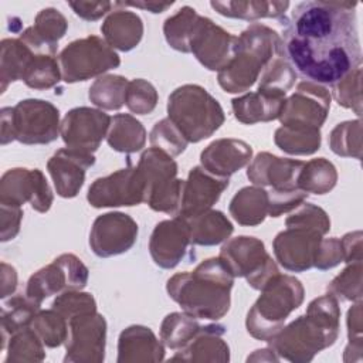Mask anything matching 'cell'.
I'll list each match as a JSON object with an SVG mask.
<instances>
[{
    "label": "cell",
    "mask_w": 363,
    "mask_h": 363,
    "mask_svg": "<svg viewBox=\"0 0 363 363\" xmlns=\"http://www.w3.org/2000/svg\"><path fill=\"white\" fill-rule=\"evenodd\" d=\"M357 3L302 1L285 23L282 47L292 65L316 84H336L360 68Z\"/></svg>",
    "instance_id": "cell-1"
},
{
    "label": "cell",
    "mask_w": 363,
    "mask_h": 363,
    "mask_svg": "<svg viewBox=\"0 0 363 363\" xmlns=\"http://www.w3.org/2000/svg\"><path fill=\"white\" fill-rule=\"evenodd\" d=\"M234 275L220 257L200 262L194 271L179 272L169 278L166 289L183 312L197 318L218 320L231 305Z\"/></svg>",
    "instance_id": "cell-2"
},
{
    "label": "cell",
    "mask_w": 363,
    "mask_h": 363,
    "mask_svg": "<svg viewBox=\"0 0 363 363\" xmlns=\"http://www.w3.org/2000/svg\"><path fill=\"white\" fill-rule=\"evenodd\" d=\"M339 302L333 295L326 294L313 299L305 315L284 326L268 343L279 359L305 363L332 346L339 336Z\"/></svg>",
    "instance_id": "cell-3"
},
{
    "label": "cell",
    "mask_w": 363,
    "mask_h": 363,
    "mask_svg": "<svg viewBox=\"0 0 363 363\" xmlns=\"http://www.w3.org/2000/svg\"><path fill=\"white\" fill-rule=\"evenodd\" d=\"M277 55H285L278 33L259 23L251 24L238 37V48L233 60L218 72L220 86L230 94L247 91Z\"/></svg>",
    "instance_id": "cell-4"
},
{
    "label": "cell",
    "mask_w": 363,
    "mask_h": 363,
    "mask_svg": "<svg viewBox=\"0 0 363 363\" xmlns=\"http://www.w3.org/2000/svg\"><path fill=\"white\" fill-rule=\"evenodd\" d=\"M303 286L292 275H274L261 289L259 298L248 311L245 326L248 333L268 342L282 328L292 311L303 302Z\"/></svg>",
    "instance_id": "cell-5"
},
{
    "label": "cell",
    "mask_w": 363,
    "mask_h": 363,
    "mask_svg": "<svg viewBox=\"0 0 363 363\" xmlns=\"http://www.w3.org/2000/svg\"><path fill=\"white\" fill-rule=\"evenodd\" d=\"M167 115L189 143L210 138L225 121L218 101L193 84L182 85L169 95Z\"/></svg>",
    "instance_id": "cell-6"
},
{
    "label": "cell",
    "mask_w": 363,
    "mask_h": 363,
    "mask_svg": "<svg viewBox=\"0 0 363 363\" xmlns=\"http://www.w3.org/2000/svg\"><path fill=\"white\" fill-rule=\"evenodd\" d=\"M60 128L58 108L48 101L24 99L1 109V145H47L58 138Z\"/></svg>",
    "instance_id": "cell-7"
},
{
    "label": "cell",
    "mask_w": 363,
    "mask_h": 363,
    "mask_svg": "<svg viewBox=\"0 0 363 363\" xmlns=\"http://www.w3.org/2000/svg\"><path fill=\"white\" fill-rule=\"evenodd\" d=\"M138 170L145 183V203L155 210L176 214L183 180L177 179V163L166 152L149 147L139 159Z\"/></svg>",
    "instance_id": "cell-8"
},
{
    "label": "cell",
    "mask_w": 363,
    "mask_h": 363,
    "mask_svg": "<svg viewBox=\"0 0 363 363\" xmlns=\"http://www.w3.org/2000/svg\"><path fill=\"white\" fill-rule=\"evenodd\" d=\"M58 64L62 79L74 84L118 68L121 58L104 38L88 35L69 43L60 52Z\"/></svg>",
    "instance_id": "cell-9"
},
{
    "label": "cell",
    "mask_w": 363,
    "mask_h": 363,
    "mask_svg": "<svg viewBox=\"0 0 363 363\" xmlns=\"http://www.w3.org/2000/svg\"><path fill=\"white\" fill-rule=\"evenodd\" d=\"M88 268L77 255L61 254L51 264L30 277L26 295L41 305L51 295L84 289L88 284Z\"/></svg>",
    "instance_id": "cell-10"
},
{
    "label": "cell",
    "mask_w": 363,
    "mask_h": 363,
    "mask_svg": "<svg viewBox=\"0 0 363 363\" xmlns=\"http://www.w3.org/2000/svg\"><path fill=\"white\" fill-rule=\"evenodd\" d=\"M65 363H101L105 359L106 320L96 311L69 318Z\"/></svg>",
    "instance_id": "cell-11"
},
{
    "label": "cell",
    "mask_w": 363,
    "mask_h": 363,
    "mask_svg": "<svg viewBox=\"0 0 363 363\" xmlns=\"http://www.w3.org/2000/svg\"><path fill=\"white\" fill-rule=\"evenodd\" d=\"M330 108V94L320 84L302 81L296 91L285 99L279 115L282 126L320 129Z\"/></svg>",
    "instance_id": "cell-12"
},
{
    "label": "cell",
    "mask_w": 363,
    "mask_h": 363,
    "mask_svg": "<svg viewBox=\"0 0 363 363\" xmlns=\"http://www.w3.org/2000/svg\"><path fill=\"white\" fill-rule=\"evenodd\" d=\"M190 52L210 71H221L237 52L238 37L199 16L189 38Z\"/></svg>",
    "instance_id": "cell-13"
},
{
    "label": "cell",
    "mask_w": 363,
    "mask_h": 363,
    "mask_svg": "<svg viewBox=\"0 0 363 363\" xmlns=\"http://www.w3.org/2000/svg\"><path fill=\"white\" fill-rule=\"evenodd\" d=\"M88 203L95 208L138 206L145 203V183L130 163L105 177L96 179L88 189Z\"/></svg>",
    "instance_id": "cell-14"
},
{
    "label": "cell",
    "mask_w": 363,
    "mask_h": 363,
    "mask_svg": "<svg viewBox=\"0 0 363 363\" xmlns=\"http://www.w3.org/2000/svg\"><path fill=\"white\" fill-rule=\"evenodd\" d=\"M54 196L41 170L16 167L7 170L0 180V204L18 206L30 203L38 213H47Z\"/></svg>",
    "instance_id": "cell-15"
},
{
    "label": "cell",
    "mask_w": 363,
    "mask_h": 363,
    "mask_svg": "<svg viewBox=\"0 0 363 363\" xmlns=\"http://www.w3.org/2000/svg\"><path fill=\"white\" fill-rule=\"evenodd\" d=\"M111 119L108 113L95 108H74L62 118L60 135L67 147L94 153L106 138Z\"/></svg>",
    "instance_id": "cell-16"
},
{
    "label": "cell",
    "mask_w": 363,
    "mask_h": 363,
    "mask_svg": "<svg viewBox=\"0 0 363 363\" xmlns=\"http://www.w3.org/2000/svg\"><path fill=\"white\" fill-rule=\"evenodd\" d=\"M138 223L125 213L111 211L95 218L89 247L95 255L109 258L129 251L138 238Z\"/></svg>",
    "instance_id": "cell-17"
},
{
    "label": "cell",
    "mask_w": 363,
    "mask_h": 363,
    "mask_svg": "<svg viewBox=\"0 0 363 363\" xmlns=\"http://www.w3.org/2000/svg\"><path fill=\"white\" fill-rule=\"evenodd\" d=\"M227 187L228 177L216 176L203 166L191 167L187 180H183L180 203L174 216L189 218L210 210Z\"/></svg>",
    "instance_id": "cell-18"
},
{
    "label": "cell",
    "mask_w": 363,
    "mask_h": 363,
    "mask_svg": "<svg viewBox=\"0 0 363 363\" xmlns=\"http://www.w3.org/2000/svg\"><path fill=\"white\" fill-rule=\"evenodd\" d=\"M322 234L299 225L286 227L274 240V254L281 267L292 272H303L313 267Z\"/></svg>",
    "instance_id": "cell-19"
},
{
    "label": "cell",
    "mask_w": 363,
    "mask_h": 363,
    "mask_svg": "<svg viewBox=\"0 0 363 363\" xmlns=\"http://www.w3.org/2000/svg\"><path fill=\"white\" fill-rule=\"evenodd\" d=\"M190 233L184 218L174 216L156 224L149 240V252L153 262L164 269L174 268L189 252Z\"/></svg>",
    "instance_id": "cell-20"
},
{
    "label": "cell",
    "mask_w": 363,
    "mask_h": 363,
    "mask_svg": "<svg viewBox=\"0 0 363 363\" xmlns=\"http://www.w3.org/2000/svg\"><path fill=\"white\" fill-rule=\"evenodd\" d=\"M95 164L94 153L64 147L47 162V170L54 182L57 194L64 199L75 197L85 182V173Z\"/></svg>",
    "instance_id": "cell-21"
},
{
    "label": "cell",
    "mask_w": 363,
    "mask_h": 363,
    "mask_svg": "<svg viewBox=\"0 0 363 363\" xmlns=\"http://www.w3.org/2000/svg\"><path fill=\"white\" fill-rule=\"evenodd\" d=\"M302 164V160L284 159L261 152L248 166L247 177L255 186H268L271 190L299 189L298 176Z\"/></svg>",
    "instance_id": "cell-22"
},
{
    "label": "cell",
    "mask_w": 363,
    "mask_h": 363,
    "mask_svg": "<svg viewBox=\"0 0 363 363\" xmlns=\"http://www.w3.org/2000/svg\"><path fill=\"white\" fill-rule=\"evenodd\" d=\"M218 257L234 278H250L259 272L271 259L264 242L255 237L247 235L227 241L221 247Z\"/></svg>",
    "instance_id": "cell-23"
},
{
    "label": "cell",
    "mask_w": 363,
    "mask_h": 363,
    "mask_svg": "<svg viewBox=\"0 0 363 363\" xmlns=\"http://www.w3.org/2000/svg\"><path fill=\"white\" fill-rule=\"evenodd\" d=\"M252 156V147L240 139H217L200 155L201 166L220 177H230L242 169Z\"/></svg>",
    "instance_id": "cell-24"
},
{
    "label": "cell",
    "mask_w": 363,
    "mask_h": 363,
    "mask_svg": "<svg viewBox=\"0 0 363 363\" xmlns=\"http://www.w3.org/2000/svg\"><path fill=\"white\" fill-rule=\"evenodd\" d=\"M225 328L220 323L200 326L194 337L182 349H179L170 360L183 362H228L230 347L223 339Z\"/></svg>",
    "instance_id": "cell-25"
},
{
    "label": "cell",
    "mask_w": 363,
    "mask_h": 363,
    "mask_svg": "<svg viewBox=\"0 0 363 363\" xmlns=\"http://www.w3.org/2000/svg\"><path fill=\"white\" fill-rule=\"evenodd\" d=\"M163 359V343L159 342L150 328L132 325L121 332L118 339V363L162 362Z\"/></svg>",
    "instance_id": "cell-26"
},
{
    "label": "cell",
    "mask_w": 363,
    "mask_h": 363,
    "mask_svg": "<svg viewBox=\"0 0 363 363\" xmlns=\"http://www.w3.org/2000/svg\"><path fill=\"white\" fill-rule=\"evenodd\" d=\"M285 96L286 95L261 89L257 92H248L231 101L234 116L245 125L278 119L286 99Z\"/></svg>",
    "instance_id": "cell-27"
},
{
    "label": "cell",
    "mask_w": 363,
    "mask_h": 363,
    "mask_svg": "<svg viewBox=\"0 0 363 363\" xmlns=\"http://www.w3.org/2000/svg\"><path fill=\"white\" fill-rule=\"evenodd\" d=\"M104 40L119 51L133 50L142 40L143 23L142 18L128 10L112 11L101 26Z\"/></svg>",
    "instance_id": "cell-28"
},
{
    "label": "cell",
    "mask_w": 363,
    "mask_h": 363,
    "mask_svg": "<svg viewBox=\"0 0 363 363\" xmlns=\"http://www.w3.org/2000/svg\"><path fill=\"white\" fill-rule=\"evenodd\" d=\"M189 225L190 241L194 245H217L234 231L231 221L218 210H207L194 217L184 218Z\"/></svg>",
    "instance_id": "cell-29"
},
{
    "label": "cell",
    "mask_w": 363,
    "mask_h": 363,
    "mask_svg": "<svg viewBox=\"0 0 363 363\" xmlns=\"http://www.w3.org/2000/svg\"><path fill=\"white\" fill-rule=\"evenodd\" d=\"M230 214L241 225H258L268 216V193L262 187L248 186L230 201Z\"/></svg>",
    "instance_id": "cell-30"
},
{
    "label": "cell",
    "mask_w": 363,
    "mask_h": 363,
    "mask_svg": "<svg viewBox=\"0 0 363 363\" xmlns=\"http://www.w3.org/2000/svg\"><path fill=\"white\" fill-rule=\"evenodd\" d=\"M106 142L116 152L135 153L145 147L146 130L132 115L118 113L111 119Z\"/></svg>",
    "instance_id": "cell-31"
},
{
    "label": "cell",
    "mask_w": 363,
    "mask_h": 363,
    "mask_svg": "<svg viewBox=\"0 0 363 363\" xmlns=\"http://www.w3.org/2000/svg\"><path fill=\"white\" fill-rule=\"evenodd\" d=\"M210 6L221 16L258 20L264 17L278 18L289 7L288 1H211Z\"/></svg>",
    "instance_id": "cell-32"
},
{
    "label": "cell",
    "mask_w": 363,
    "mask_h": 363,
    "mask_svg": "<svg viewBox=\"0 0 363 363\" xmlns=\"http://www.w3.org/2000/svg\"><path fill=\"white\" fill-rule=\"evenodd\" d=\"M40 303L34 302L33 299H30L26 294L23 295H17L10 298L1 308V337H3V343H1V349H6L7 340L9 337L26 328L30 326L31 319L34 318V315L40 311Z\"/></svg>",
    "instance_id": "cell-33"
},
{
    "label": "cell",
    "mask_w": 363,
    "mask_h": 363,
    "mask_svg": "<svg viewBox=\"0 0 363 363\" xmlns=\"http://www.w3.org/2000/svg\"><path fill=\"white\" fill-rule=\"evenodd\" d=\"M337 182V172L333 163L326 160L325 157L312 159L309 162H303L299 176H298V187L303 191L313 194H325L329 193Z\"/></svg>",
    "instance_id": "cell-34"
},
{
    "label": "cell",
    "mask_w": 363,
    "mask_h": 363,
    "mask_svg": "<svg viewBox=\"0 0 363 363\" xmlns=\"http://www.w3.org/2000/svg\"><path fill=\"white\" fill-rule=\"evenodd\" d=\"M33 54L20 38H4L1 41V92L6 91L10 82L23 78Z\"/></svg>",
    "instance_id": "cell-35"
},
{
    "label": "cell",
    "mask_w": 363,
    "mask_h": 363,
    "mask_svg": "<svg viewBox=\"0 0 363 363\" xmlns=\"http://www.w3.org/2000/svg\"><path fill=\"white\" fill-rule=\"evenodd\" d=\"M275 145L289 155H312L320 147V130L309 128L281 126L275 130Z\"/></svg>",
    "instance_id": "cell-36"
},
{
    "label": "cell",
    "mask_w": 363,
    "mask_h": 363,
    "mask_svg": "<svg viewBox=\"0 0 363 363\" xmlns=\"http://www.w3.org/2000/svg\"><path fill=\"white\" fill-rule=\"evenodd\" d=\"M129 81L121 75H104L89 86V101L101 109L118 111L125 104Z\"/></svg>",
    "instance_id": "cell-37"
},
{
    "label": "cell",
    "mask_w": 363,
    "mask_h": 363,
    "mask_svg": "<svg viewBox=\"0 0 363 363\" xmlns=\"http://www.w3.org/2000/svg\"><path fill=\"white\" fill-rule=\"evenodd\" d=\"M199 329L197 318L186 312H173L169 313L160 325V340L169 349L179 350L194 337Z\"/></svg>",
    "instance_id": "cell-38"
},
{
    "label": "cell",
    "mask_w": 363,
    "mask_h": 363,
    "mask_svg": "<svg viewBox=\"0 0 363 363\" xmlns=\"http://www.w3.org/2000/svg\"><path fill=\"white\" fill-rule=\"evenodd\" d=\"M6 363L10 362H43L45 359L44 343L37 333L26 326L14 332L7 340Z\"/></svg>",
    "instance_id": "cell-39"
},
{
    "label": "cell",
    "mask_w": 363,
    "mask_h": 363,
    "mask_svg": "<svg viewBox=\"0 0 363 363\" xmlns=\"http://www.w3.org/2000/svg\"><path fill=\"white\" fill-rule=\"evenodd\" d=\"M62 79L61 68L55 55L33 54L21 81L33 89H48Z\"/></svg>",
    "instance_id": "cell-40"
},
{
    "label": "cell",
    "mask_w": 363,
    "mask_h": 363,
    "mask_svg": "<svg viewBox=\"0 0 363 363\" xmlns=\"http://www.w3.org/2000/svg\"><path fill=\"white\" fill-rule=\"evenodd\" d=\"M30 328L37 333L44 346L58 347L68 337V322L55 309L38 311L30 322Z\"/></svg>",
    "instance_id": "cell-41"
},
{
    "label": "cell",
    "mask_w": 363,
    "mask_h": 363,
    "mask_svg": "<svg viewBox=\"0 0 363 363\" xmlns=\"http://www.w3.org/2000/svg\"><path fill=\"white\" fill-rule=\"evenodd\" d=\"M199 14L194 9L184 6L177 13L166 18L163 24V33L169 45L182 52H190L189 38Z\"/></svg>",
    "instance_id": "cell-42"
},
{
    "label": "cell",
    "mask_w": 363,
    "mask_h": 363,
    "mask_svg": "<svg viewBox=\"0 0 363 363\" xmlns=\"http://www.w3.org/2000/svg\"><path fill=\"white\" fill-rule=\"evenodd\" d=\"M329 146L333 153L343 157H362V122L360 119L342 122L329 135Z\"/></svg>",
    "instance_id": "cell-43"
},
{
    "label": "cell",
    "mask_w": 363,
    "mask_h": 363,
    "mask_svg": "<svg viewBox=\"0 0 363 363\" xmlns=\"http://www.w3.org/2000/svg\"><path fill=\"white\" fill-rule=\"evenodd\" d=\"M295 79L296 72L294 71V68L288 64L284 55H277L264 68L258 89L286 95Z\"/></svg>",
    "instance_id": "cell-44"
},
{
    "label": "cell",
    "mask_w": 363,
    "mask_h": 363,
    "mask_svg": "<svg viewBox=\"0 0 363 363\" xmlns=\"http://www.w3.org/2000/svg\"><path fill=\"white\" fill-rule=\"evenodd\" d=\"M149 139L152 147L160 149L172 157L183 153L189 143L186 138L182 135V132L177 129V126L169 118H164L155 123Z\"/></svg>",
    "instance_id": "cell-45"
},
{
    "label": "cell",
    "mask_w": 363,
    "mask_h": 363,
    "mask_svg": "<svg viewBox=\"0 0 363 363\" xmlns=\"http://www.w3.org/2000/svg\"><path fill=\"white\" fill-rule=\"evenodd\" d=\"M328 291L336 299L362 301V261L350 262L328 285Z\"/></svg>",
    "instance_id": "cell-46"
},
{
    "label": "cell",
    "mask_w": 363,
    "mask_h": 363,
    "mask_svg": "<svg viewBox=\"0 0 363 363\" xmlns=\"http://www.w3.org/2000/svg\"><path fill=\"white\" fill-rule=\"evenodd\" d=\"M156 104L157 92L150 82L142 78L129 81L125 96V105L129 108L130 112L136 115H146L156 108Z\"/></svg>",
    "instance_id": "cell-47"
},
{
    "label": "cell",
    "mask_w": 363,
    "mask_h": 363,
    "mask_svg": "<svg viewBox=\"0 0 363 363\" xmlns=\"http://www.w3.org/2000/svg\"><path fill=\"white\" fill-rule=\"evenodd\" d=\"M35 34L48 45L57 47V43L64 37L68 23L65 17L55 9H43L37 17L34 26H31Z\"/></svg>",
    "instance_id": "cell-48"
},
{
    "label": "cell",
    "mask_w": 363,
    "mask_h": 363,
    "mask_svg": "<svg viewBox=\"0 0 363 363\" xmlns=\"http://www.w3.org/2000/svg\"><path fill=\"white\" fill-rule=\"evenodd\" d=\"M332 89L339 105L353 109L357 116L362 115V68H356L339 82L333 84Z\"/></svg>",
    "instance_id": "cell-49"
},
{
    "label": "cell",
    "mask_w": 363,
    "mask_h": 363,
    "mask_svg": "<svg viewBox=\"0 0 363 363\" xmlns=\"http://www.w3.org/2000/svg\"><path fill=\"white\" fill-rule=\"evenodd\" d=\"M285 225H299L309 230H315L319 234L325 235L330 230V220L323 208L312 203H302L285 220Z\"/></svg>",
    "instance_id": "cell-50"
},
{
    "label": "cell",
    "mask_w": 363,
    "mask_h": 363,
    "mask_svg": "<svg viewBox=\"0 0 363 363\" xmlns=\"http://www.w3.org/2000/svg\"><path fill=\"white\" fill-rule=\"evenodd\" d=\"M52 309L60 312L67 320L75 315L96 311V302L91 294L79 291H65L52 302Z\"/></svg>",
    "instance_id": "cell-51"
},
{
    "label": "cell",
    "mask_w": 363,
    "mask_h": 363,
    "mask_svg": "<svg viewBox=\"0 0 363 363\" xmlns=\"http://www.w3.org/2000/svg\"><path fill=\"white\" fill-rule=\"evenodd\" d=\"M347 337L349 345L345 349L343 360L345 362H354L362 360V350H363V342H362V301H357L356 305H353L347 311Z\"/></svg>",
    "instance_id": "cell-52"
},
{
    "label": "cell",
    "mask_w": 363,
    "mask_h": 363,
    "mask_svg": "<svg viewBox=\"0 0 363 363\" xmlns=\"http://www.w3.org/2000/svg\"><path fill=\"white\" fill-rule=\"evenodd\" d=\"M268 193V216L279 217L284 213L295 210L308 197V193L301 189L269 190Z\"/></svg>",
    "instance_id": "cell-53"
},
{
    "label": "cell",
    "mask_w": 363,
    "mask_h": 363,
    "mask_svg": "<svg viewBox=\"0 0 363 363\" xmlns=\"http://www.w3.org/2000/svg\"><path fill=\"white\" fill-rule=\"evenodd\" d=\"M343 261V250L339 238H322L315 255L313 267L320 271L330 269Z\"/></svg>",
    "instance_id": "cell-54"
},
{
    "label": "cell",
    "mask_w": 363,
    "mask_h": 363,
    "mask_svg": "<svg viewBox=\"0 0 363 363\" xmlns=\"http://www.w3.org/2000/svg\"><path fill=\"white\" fill-rule=\"evenodd\" d=\"M0 223H1V241L13 240L20 231L23 210L18 206L0 204Z\"/></svg>",
    "instance_id": "cell-55"
},
{
    "label": "cell",
    "mask_w": 363,
    "mask_h": 363,
    "mask_svg": "<svg viewBox=\"0 0 363 363\" xmlns=\"http://www.w3.org/2000/svg\"><path fill=\"white\" fill-rule=\"evenodd\" d=\"M68 4L77 16L86 21H95L116 7V1H69Z\"/></svg>",
    "instance_id": "cell-56"
},
{
    "label": "cell",
    "mask_w": 363,
    "mask_h": 363,
    "mask_svg": "<svg viewBox=\"0 0 363 363\" xmlns=\"http://www.w3.org/2000/svg\"><path fill=\"white\" fill-rule=\"evenodd\" d=\"M342 250H343V261L357 262L362 261V231L347 233L342 240Z\"/></svg>",
    "instance_id": "cell-57"
},
{
    "label": "cell",
    "mask_w": 363,
    "mask_h": 363,
    "mask_svg": "<svg viewBox=\"0 0 363 363\" xmlns=\"http://www.w3.org/2000/svg\"><path fill=\"white\" fill-rule=\"evenodd\" d=\"M17 288V272L16 269L6 264L1 262V298L4 299L10 294H13Z\"/></svg>",
    "instance_id": "cell-58"
},
{
    "label": "cell",
    "mask_w": 363,
    "mask_h": 363,
    "mask_svg": "<svg viewBox=\"0 0 363 363\" xmlns=\"http://www.w3.org/2000/svg\"><path fill=\"white\" fill-rule=\"evenodd\" d=\"M118 4L119 6H123V7H136V9H143V10H147V11H150V13H155V14H157V13H162V11H164V10H167L172 4H173V1H167V3H157V1H147V3H143V1H136V3H133V1H130V3H123V1H118Z\"/></svg>",
    "instance_id": "cell-59"
},
{
    "label": "cell",
    "mask_w": 363,
    "mask_h": 363,
    "mask_svg": "<svg viewBox=\"0 0 363 363\" xmlns=\"http://www.w3.org/2000/svg\"><path fill=\"white\" fill-rule=\"evenodd\" d=\"M252 360H257V362H262V360H269V362H278L279 357L278 354L272 350V347H265V349H258L255 350L251 356L247 357V362H252Z\"/></svg>",
    "instance_id": "cell-60"
}]
</instances>
